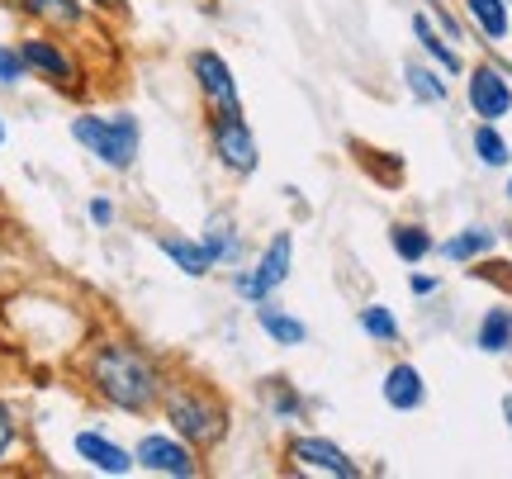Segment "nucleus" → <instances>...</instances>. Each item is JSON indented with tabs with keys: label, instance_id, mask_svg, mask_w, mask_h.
Wrapping results in <instances>:
<instances>
[{
	"label": "nucleus",
	"instance_id": "obj_1",
	"mask_svg": "<svg viewBox=\"0 0 512 479\" xmlns=\"http://www.w3.org/2000/svg\"><path fill=\"white\" fill-rule=\"evenodd\" d=\"M81 375H86V385H91V394L100 404L114 408V413H128V418L157 413L166 385H171L162 361L143 342H133V337H100L86 351Z\"/></svg>",
	"mask_w": 512,
	"mask_h": 479
},
{
	"label": "nucleus",
	"instance_id": "obj_2",
	"mask_svg": "<svg viewBox=\"0 0 512 479\" xmlns=\"http://www.w3.org/2000/svg\"><path fill=\"white\" fill-rule=\"evenodd\" d=\"M162 423L190 442L195 451H219L223 437H228V404H223L214 389L200 385H166L162 394Z\"/></svg>",
	"mask_w": 512,
	"mask_h": 479
},
{
	"label": "nucleus",
	"instance_id": "obj_3",
	"mask_svg": "<svg viewBox=\"0 0 512 479\" xmlns=\"http://www.w3.org/2000/svg\"><path fill=\"white\" fill-rule=\"evenodd\" d=\"M72 138L110 171H133L143 157V124L133 114H76Z\"/></svg>",
	"mask_w": 512,
	"mask_h": 479
},
{
	"label": "nucleus",
	"instance_id": "obj_4",
	"mask_svg": "<svg viewBox=\"0 0 512 479\" xmlns=\"http://www.w3.org/2000/svg\"><path fill=\"white\" fill-rule=\"evenodd\" d=\"M209 148L228 176H256L261 171V143L242 110H209Z\"/></svg>",
	"mask_w": 512,
	"mask_h": 479
},
{
	"label": "nucleus",
	"instance_id": "obj_5",
	"mask_svg": "<svg viewBox=\"0 0 512 479\" xmlns=\"http://www.w3.org/2000/svg\"><path fill=\"white\" fill-rule=\"evenodd\" d=\"M19 53H24L29 76L48 81L53 91H76V81H81V62H76V53L53 34V29L24 34V38H19Z\"/></svg>",
	"mask_w": 512,
	"mask_h": 479
},
{
	"label": "nucleus",
	"instance_id": "obj_6",
	"mask_svg": "<svg viewBox=\"0 0 512 479\" xmlns=\"http://www.w3.org/2000/svg\"><path fill=\"white\" fill-rule=\"evenodd\" d=\"M285 461H290V470H299V475H318V479H361L366 475L347 446H337L332 437H313V432L309 437H290Z\"/></svg>",
	"mask_w": 512,
	"mask_h": 479
},
{
	"label": "nucleus",
	"instance_id": "obj_7",
	"mask_svg": "<svg viewBox=\"0 0 512 479\" xmlns=\"http://www.w3.org/2000/svg\"><path fill=\"white\" fill-rule=\"evenodd\" d=\"M133 461L147 475H166V479H195L200 475V451L190 442H181L171 427L166 432H143L133 446Z\"/></svg>",
	"mask_w": 512,
	"mask_h": 479
},
{
	"label": "nucleus",
	"instance_id": "obj_8",
	"mask_svg": "<svg viewBox=\"0 0 512 479\" xmlns=\"http://www.w3.org/2000/svg\"><path fill=\"white\" fill-rule=\"evenodd\" d=\"M465 105L484 124H503L512 114V76L494 62H479L465 72Z\"/></svg>",
	"mask_w": 512,
	"mask_h": 479
},
{
	"label": "nucleus",
	"instance_id": "obj_9",
	"mask_svg": "<svg viewBox=\"0 0 512 479\" xmlns=\"http://www.w3.org/2000/svg\"><path fill=\"white\" fill-rule=\"evenodd\" d=\"M190 81H195V91L204 95L209 110H242L238 76H233V67H228L223 53H214V48L190 53Z\"/></svg>",
	"mask_w": 512,
	"mask_h": 479
},
{
	"label": "nucleus",
	"instance_id": "obj_10",
	"mask_svg": "<svg viewBox=\"0 0 512 479\" xmlns=\"http://www.w3.org/2000/svg\"><path fill=\"white\" fill-rule=\"evenodd\" d=\"M0 5L38 29H53V34H76L86 24V0H0Z\"/></svg>",
	"mask_w": 512,
	"mask_h": 479
},
{
	"label": "nucleus",
	"instance_id": "obj_11",
	"mask_svg": "<svg viewBox=\"0 0 512 479\" xmlns=\"http://www.w3.org/2000/svg\"><path fill=\"white\" fill-rule=\"evenodd\" d=\"M76 456L91 465L95 475H114V479H124L138 470V461H133V451L128 446H119L114 437H105V432H76Z\"/></svg>",
	"mask_w": 512,
	"mask_h": 479
},
{
	"label": "nucleus",
	"instance_id": "obj_12",
	"mask_svg": "<svg viewBox=\"0 0 512 479\" xmlns=\"http://www.w3.org/2000/svg\"><path fill=\"white\" fill-rule=\"evenodd\" d=\"M380 399L394 408V413H418V408L427 404V380H422V370L413 366V361H394L380 380Z\"/></svg>",
	"mask_w": 512,
	"mask_h": 479
},
{
	"label": "nucleus",
	"instance_id": "obj_13",
	"mask_svg": "<svg viewBox=\"0 0 512 479\" xmlns=\"http://www.w3.org/2000/svg\"><path fill=\"white\" fill-rule=\"evenodd\" d=\"M408 24H413V38H418V48H422V57H427V62H437L446 76H465V57H460V48L441 34L437 24H432V15H427V10H413V19H408Z\"/></svg>",
	"mask_w": 512,
	"mask_h": 479
},
{
	"label": "nucleus",
	"instance_id": "obj_14",
	"mask_svg": "<svg viewBox=\"0 0 512 479\" xmlns=\"http://www.w3.org/2000/svg\"><path fill=\"white\" fill-rule=\"evenodd\" d=\"M494 247H498V233H494V228L470 223V228L451 233L446 242H437V257L451 261V266H475V261H484L489 252H494Z\"/></svg>",
	"mask_w": 512,
	"mask_h": 479
},
{
	"label": "nucleus",
	"instance_id": "obj_15",
	"mask_svg": "<svg viewBox=\"0 0 512 479\" xmlns=\"http://www.w3.org/2000/svg\"><path fill=\"white\" fill-rule=\"evenodd\" d=\"M403 86H408V95H413L418 105H446V100H451L446 72H441L437 62H427V57H408V62H403Z\"/></svg>",
	"mask_w": 512,
	"mask_h": 479
},
{
	"label": "nucleus",
	"instance_id": "obj_16",
	"mask_svg": "<svg viewBox=\"0 0 512 479\" xmlns=\"http://www.w3.org/2000/svg\"><path fill=\"white\" fill-rule=\"evenodd\" d=\"M256 328L271 337L275 347H304L309 342V323L304 318H294L285 304H275V299H266V304H256Z\"/></svg>",
	"mask_w": 512,
	"mask_h": 479
},
{
	"label": "nucleus",
	"instance_id": "obj_17",
	"mask_svg": "<svg viewBox=\"0 0 512 479\" xmlns=\"http://www.w3.org/2000/svg\"><path fill=\"white\" fill-rule=\"evenodd\" d=\"M252 271L261 276V285L275 295V290L290 280V271H294V233H271V242L261 247V257L252 261Z\"/></svg>",
	"mask_w": 512,
	"mask_h": 479
},
{
	"label": "nucleus",
	"instance_id": "obj_18",
	"mask_svg": "<svg viewBox=\"0 0 512 479\" xmlns=\"http://www.w3.org/2000/svg\"><path fill=\"white\" fill-rule=\"evenodd\" d=\"M200 242L214 266H233L242 257V233H238V223H233V214H209L200 228Z\"/></svg>",
	"mask_w": 512,
	"mask_h": 479
},
{
	"label": "nucleus",
	"instance_id": "obj_19",
	"mask_svg": "<svg viewBox=\"0 0 512 479\" xmlns=\"http://www.w3.org/2000/svg\"><path fill=\"white\" fill-rule=\"evenodd\" d=\"M157 247H162V257L181 271V276L190 280H204L209 271H214V261H209V252H204L200 238H181V233H162L157 238Z\"/></svg>",
	"mask_w": 512,
	"mask_h": 479
},
{
	"label": "nucleus",
	"instance_id": "obj_20",
	"mask_svg": "<svg viewBox=\"0 0 512 479\" xmlns=\"http://www.w3.org/2000/svg\"><path fill=\"white\" fill-rule=\"evenodd\" d=\"M465 19L475 24L484 43H508L512 34V5L508 0H465Z\"/></svg>",
	"mask_w": 512,
	"mask_h": 479
},
{
	"label": "nucleus",
	"instance_id": "obj_21",
	"mask_svg": "<svg viewBox=\"0 0 512 479\" xmlns=\"http://www.w3.org/2000/svg\"><path fill=\"white\" fill-rule=\"evenodd\" d=\"M475 347L484 356H508L512 351V309L508 304H494V309H484L475 328Z\"/></svg>",
	"mask_w": 512,
	"mask_h": 479
},
{
	"label": "nucleus",
	"instance_id": "obj_22",
	"mask_svg": "<svg viewBox=\"0 0 512 479\" xmlns=\"http://www.w3.org/2000/svg\"><path fill=\"white\" fill-rule=\"evenodd\" d=\"M389 247H394V257H399L403 266H422V261L437 252V238H432L422 223H394V228H389Z\"/></svg>",
	"mask_w": 512,
	"mask_h": 479
},
{
	"label": "nucleus",
	"instance_id": "obj_23",
	"mask_svg": "<svg viewBox=\"0 0 512 479\" xmlns=\"http://www.w3.org/2000/svg\"><path fill=\"white\" fill-rule=\"evenodd\" d=\"M470 148H475L479 166H489V171H508L512 166V143L503 138L498 124H484V119H479L475 133H470Z\"/></svg>",
	"mask_w": 512,
	"mask_h": 479
},
{
	"label": "nucleus",
	"instance_id": "obj_24",
	"mask_svg": "<svg viewBox=\"0 0 512 479\" xmlns=\"http://www.w3.org/2000/svg\"><path fill=\"white\" fill-rule=\"evenodd\" d=\"M356 323H361V332H366L370 342H384V347H394V342L403 337L399 318H394V309H389V304H366V309L356 314Z\"/></svg>",
	"mask_w": 512,
	"mask_h": 479
},
{
	"label": "nucleus",
	"instance_id": "obj_25",
	"mask_svg": "<svg viewBox=\"0 0 512 479\" xmlns=\"http://www.w3.org/2000/svg\"><path fill=\"white\" fill-rule=\"evenodd\" d=\"M266 408L275 423H299L304 418V394L290 380H266Z\"/></svg>",
	"mask_w": 512,
	"mask_h": 479
},
{
	"label": "nucleus",
	"instance_id": "obj_26",
	"mask_svg": "<svg viewBox=\"0 0 512 479\" xmlns=\"http://www.w3.org/2000/svg\"><path fill=\"white\" fill-rule=\"evenodd\" d=\"M24 446V432H19V418H15V408L0 399V465H10L15 461V451Z\"/></svg>",
	"mask_w": 512,
	"mask_h": 479
},
{
	"label": "nucleus",
	"instance_id": "obj_27",
	"mask_svg": "<svg viewBox=\"0 0 512 479\" xmlns=\"http://www.w3.org/2000/svg\"><path fill=\"white\" fill-rule=\"evenodd\" d=\"M24 76H29V67H24L19 43H0V86H5V91H15Z\"/></svg>",
	"mask_w": 512,
	"mask_h": 479
},
{
	"label": "nucleus",
	"instance_id": "obj_28",
	"mask_svg": "<svg viewBox=\"0 0 512 479\" xmlns=\"http://www.w3.org/2000/svg\"><path fill=\"white\" fill-rule=\"evenodd\" d=\"M233 295L256 309V304H266V299H271V290L261 285V276H256L252 266H242V271H233Z\"/></svg>",
	"mask_w": 512,
	"mask_h": 479
},
{
	"label": "nucleus",
	"instance_id": "obj_29",
	"mask_svg": "<svg viewBox=\"0 0 512 479\" xmlns=\"http://www.w3.org/2000/svg\"><path fill=\"white\" fill-rule=\"evenodd\" d=\"M422 5H427V15H432V24H437L441 34H446V38H451V43L460 48V43H465V24H460V19L451 15V10H446L441 0H422Z\"/></svg>",
	"mask_w": 512,
	"mask_h": 479
},
{
	"label": "nucleus",
	"instance_id": "obj_30",
	"mask_svg": "<svg viewBox=\"0 0 512 479\" xmlns=\"http://www.w3.org/2000/svg\"><path fill=\"white\" fill-rule=\"evenodd\" d=\"M86 219H91L95 228H110V223H114V200H105V195H95V200L86 204Z\"/></svg>",
	"mask_w": 512,
	"mask_h": 479
},
{
	"label": "nucleus",
	"instance_id": "obj_31",
	"mask_svg": "<svg viewBox=\"0 0 512 479\" xmlns=\"http://www.w3.org/2000/svg\"><path fill=\"white\" fill-rule=\"evenodd\" d=\"M408 290H413L418 299L437 295V290H441V276H422V271H413V276H408Z\"/></svg>",
	"mask_w": 512,
	"mask_h": 479
},
{
	"label": "nucleus",
	"instance_id": "obj_32",
	"mask_svg": "<svg viewBox=\"0 0 512 479\" xmlns=\"http://www.w3.org/2000/svg\"><path fill=\"white\" fill-rule=\"evenodd\" d=\"M86 5H91V10H100V15H105V10H124L128 0H86Z\"/></svg>",
	"mask_w": 512,
	"mask_h": 479
},
{
	"label": "nucleus",
	"instance_id": "obj_33",
	"mask_svg": "<svg viewBox=\"0 0 512 479\" xmlns=\"http://www.w3.org/2000/svg\"><path fill=\"white\" fill-rule=\"evenodd\" d=\"M503 423H508V432H512V394H503Z\"/></svg>",
	"mask_w": 512,
	"mask_h": 479
},
{
	"label": "nucleus",
	"instance_id": "obj_34",
	"mask_svg": "<svg viewBox=\"0 0 512 479\" xmlns=\"http://www.w3.org/2000/svg\"><path fill=\"white\" fill-rule=\"evenodd\" d=\"M0 148H5V119H0Z\"/></svg>",
	"mask_w": 512,
	"mask_h": 479
},
{
	"label": "nucleus",
	"instance_id": "obj_35",
	"mask_svg": "<svg viewBox=\"0 0 512 479\" xmlns=\"http://www.w3.org/2000/svg\"><path fill=\"white\" fill-rule=\"evenodd\" d=\"M508 200H512V181H508Z\"/></svg>",
	"mask_w": 512,
	"mask_h": 479
}]
</instances>
